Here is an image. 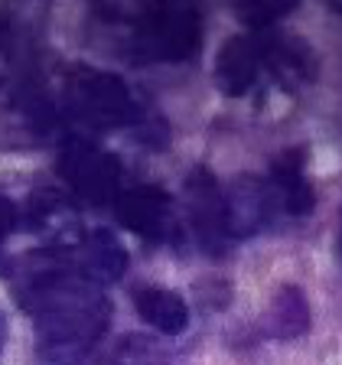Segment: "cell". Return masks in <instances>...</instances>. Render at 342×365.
Segmentation results:
<instances>
[{"instance_id": "3", "label": "cell", "mask_w": 342, "mask_h": 365, "mask_svg": "<svg viewBox=\"0 0 342 365\" xmlns=\"http://www.w3.org/2000/svg\"><path fill=\"white\" fill-rule=\"evenodd\" d=\"M62 111L76 124L91 130L128 128L140 118L130 88L114 72H101L91 66L68 68L62 78Z\"/></svg>"}, {"instance_id": "13", "label": "cell", "mask_w": 342, "mask_h": 365, "mask_svg": "<svg viewBox=\"0 0 342 365\" xmlns=\"http://www.w3.org/2000/svg\"><path fill=\"white\" fill-rule=\"evenodd\" d=\"M271 190L277 196V202L287 209L290 215H306L316 202L313 186L304 176V150L290 147V150L277 153L271 163Z\"/></svg>"}, {"instance_id": "16", "label": "cell", "mask_w": 342, "mask_h": 365, "mask_svg": "<svg viewBox=\"0 0 342 365\" xmlns=\"http://www.w3.org/2000/svg\"><path fill=\"white\" fill-rule=\"evenodd\" d=\"M267 327L281 339H300L310 329V304H306V294L296 284H281L274 290Z\"/></svg>"}, {"instance_id": "18", "label": "cell", "mask_w": 342, "mask_h": 365, "mask_svg": "<svg viewBox=\"0 0 342 365\" xmlns=\"http://www.w3.org/2000/svg\"><path fill=\"white\" fill-rule=\"evenodd\" d=\"M14 228H16V205L7 192L0 190V245H4V238H7Z\"/></svg>"}, {"instance_id": "11", "label": "cell", "mask_w": 342, "mask_h": 365, "mask_svg": "<svg viewBox=\"0 0 342 365\" xmlns=\"http://www.w3.org/2000/svg\"><path fill=\"white\" fill-rule=\"evenodd\" d=\"M261 39V59L284 88H300L304 82H313L316 76V56L304 39L290 36V33H267Z\"/></svg>"}, {"instance_id": "19", "label": "cell", "mask_w": 342, "mask_h": 365, "mask_svg": "<svg viewBox=\"0 0 342 365\" xmlns=\"http://www.w3.org/2000/svg\"><path fill=\"white\" fill-rule=\"evenodd\" d=\"M10 72H14V66L7 62V56L0 53V91H4V85L10 82Z\"/></svg>"}, {"instance_id": "14", "label": "cell", "mask_w": 342, "mask_h": 365, "mask_svg": "<svg viewBox=\"0 0 342 365\" xmlns=\"http://www.w3.org/2000/svg\"><path fill=\"white\" fill-rule=\"evenodd\" d=\"M134 310L147 327L160 329L167 336H176L190 323V307L180 294L167 287H137L134 290Z\"/></svg>"}, {"instance_id": "10", "label": "cell", "mask_w": 342, "mask_h": 365, "mask_svg": "<svg viewBox=\"0 0 342 365\" xmlns=\"http://www.w3.org/2000/svg\"><path fill=\"white\" fill-rule=\"evenodd\" d=\"M72 261H76V271L95 287L121 281L128 271V251H124L121 238L108 228H88L82 242L72 248Z\"/></svg>"}, {"instance_id": "22", "label": "cell", "mask_w": 342, "mask_h": 365, "mask_svg": "<svg viewBox=\"0 0 342 365\" xmlns=\"http://www.w3.org/2000/svg\"><path fill=\"white\" fill-rule=\"evenodd\" d=\"M0 333H4V329H0Z\"/></svg>"}, {"instance_id": "9", "label": "cell", "mask_w": 342, "mask_h": 365, "mask_svg": "<svg viewBox=\"0 0 342 365\" xmlns=\"http://www.w3.org/2000/svg\"><path fill=\"white\" fill-rule=\"evenodd\" d=\"M274 209H277V196H274L271 182L258 180V176H238L225 190V215H228V235L232 238H248L258 235L261 228L271 222Z\"/></svg>"}, {"instance_id": "21", "label": "cell", "mask_w": 342, "mask_h": 365, "mask_svg": "<svg viewBox=\"0 0 342 365\" xmlns=\"http://www.w3.org/2000/svg\"><path fill=\"white\" fill-rule=\"evenodd\" d=\"M339 258H342V222H339Z\"/></svg>"}, {"instance_id": "8", "label": "cell", "mask_w": 342, "mask_h": 365, "mask_svg": "<svg viewBox=\"0 0 342 365\" xmlns=\"http://www.w3.org/2000/svg\"><path fill=\"white\" fill-rule=\"evenodd\" d=\"M26 225L56 251H72L85 235L76 202L59 190H36L26 199Z\"/></svg>"}, {"instance_id": "4", "label": "cell", "mask_w": 342, "mask_h": 365, "mask_svg": "<svg viewBox=\"0 0 342 365\" xmlns=\"http://www.w3.org/2000/svg\"><path fill=\"white\" fill-rule=\"evenodd\" d=\"M59 176L82 196L85 202L95 205H114V199L124 192V170L121 163L98 147L88 137H66L59 147Z\"/></svg>"}, {"instance_id": "17", "label": "cell", "mask_w": 342, "mask_h": 365, "mask_svg": "<svg viewBox=\"0 0 342 365\" xmlns=\"http://www.w3.org/2000/svg\"><path fill=\"white\" fill-rule=\"evenodd\" d=\"M296 4H274V0H251V4H235V14L242 16V23L254 26V30H264L271 23H277L281 16L294 14Z\"/></svg>"}, {"instance_id": "20", "label": "cell", "mask_w": 342, "mask_h": 365, "mask_svg": "<svg viewBox=\"0 0 342 365\" xmlns=\"http://www.w3.org/2000/svg\"><path fill=\"white\" fill-rule=\"evenodd\" d=\"M329 10H336V14H342V4H329Z\"/></svg>"}, {"instance_id": "7", "label": "cell", "mask_w": 342, "mask_h": 365, "mask_svg": "<svg viewBox=\"0 0 342 365\" xmlns=\"http://www.w3.org/2000/svg\"><path fill=\"white\" fill-rule=\"evenodd\" d=\"M114 215L128 232L147 242H167L176 232L173 199L157 186H134L114 199Z\"/></svg>"}, {"instance_id": "5", "label": "cell", "mask_w": 342, "mask_h": 365, "mask_svg": "<svg viewBox=\"0 0 342 365\" xmlns=\"http://www.w3.org/2000/svg\"><path fill=\"white\" fill-rule=\"evenodd\" d=\"M59 124V105L39 82H20L10 105L0 111V140L7 144H43Z\"/></svg>"}, {"instance_id": "1", "label": "cell", "mask_w": 342, "mask_h": 365, "mask_svg": "<svg viewBox=\"0 0 342 365\" xmlns=\"http://www.w3.org/2000/svg\"><path fill=\"white\" fill-rule=\"evenodd\" d=\"M20 304L36 323L39 356L53 365H78L111 319V304L76 271L72 251L30 255L20 284Z\"/></svg>"}, {"instance_id": "2", "label": "cell", "mask_w": 342, "mask_h": 365, "mask_svg": "<svg viewBox=\"0 0 342 365\" xmlns=\"http://www.w3.org/2000/svg\"><path fill=\"white\" fill-rule=\"evenodd\" d=\"M98 14L130 30L128 46L137 62H182L202 43V16L190 4H111Z\"/></svg>"}, {"instance_id": "23", "label": "cell", "mask_w": 342, "mask_h": 365, "mask_svg": "<svg viewBox=\"0 0 342 365\" xmlns=\"http://www.w3.org/2000/svg\"><path fill=\"white\" fill-rule=\"evenodd\" d=\"M118 365H121V362H118Z\"/></svg>"}, {"instance_id": "12", "label": "cell", "mask_w": 342, "mask_h": 365, "mask_svg": "<svg viewBox=\"0 0 342 365\" xmlns=\"http://www.w3.org/2000/svg\"><path fill=\"white\" fill-rule=\"evenodd\" d=\"M264 59H261V39L258 36H232L222 46L215 59V82L219 91L228 98H242L251 85L258 82Z\"/></svg>"}, {"instance_id": "15", "label": "cell", "mask_w": 342, "mask_h": 365, "mask_svg": "<svg viewBox=\"0 0 342 365\" xmlns=\"http://www.w3.org/2000/svg\"><path fill=\"white\" fill-rule=\"evenodd\" d=\"M39 7H0V53L7 56L10 66L33 59L36 56V43H39V20L36 16Z\"/></svg>"}, {"instance_id": "6", "label": "cell", "mask_w": 342, "mask_h": 365, "mask_svg": "<svg viewBox=\"0 0 342 365\" xmlns=\"http://www.w3.org/2000/svg\"><path fill=\"white\" fill-rule=\"evenodd\" d=\"M186 212H190L192 232H196V242L202 245L205 251H225L228 245V215H225V190L219 186L212 173L205 167H196L186 180Z\"/></svg>"}]
</instances>
